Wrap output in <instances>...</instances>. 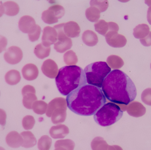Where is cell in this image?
<instances>
[{"instance_id": "6da1fadb", "label": "cell", "mask_w": 151, "mask_h": 150, "mask_svg": "<svg viewBox=\"0 0 151 150\" xmlns=\"http://www.w3.org/2000/svg\"><path fill=\"white\" fill-rule=\"evenodd\" d=\"M67 107L81 116L93 115L106 102L102 90L89 84L82 85L66 97Z\"/></svg>"}, {"instance_id": "7a4b0ae2", "label": "cell", "mask_w": 151, "mask_h": 150, "mask_svg": "<svg viewBox=\"0 0 151 150\" xmlns=\"http://www.w3.org/2000/svg\"><path fill=\"white\" fill-rule=\"evenodd\" d=\"M102 91L111 102L127 105L134 100L137 94L136 88L131 78L123 71L114 70L103 82Z\"/></svg>"}, {"instance_id": "3957f363", "label": "cell", "mask_w": 151, "mask_h": 150, "mask_svg": "<svg viewBox=\"0 0 151 150\" xmlns=\"http://www.w3.org/2000/svg\"><path fill=\"white\" fill-rule=\"evenodd\" d=\"M55 82L58 91L63 96H67L87 83L84 70L76 65L61 68L56 77Z\"/></svg>"}, {"instance_id": "277c9868", "label": "cell", "mask_w": 151, "mask_h": 150, "mask_svg": "<svg viewBox=\"0 0 151 150\" xmlns=\"http://www.w3.org/2000/svg\"><path fill=\"white\" fill-rule=\"evenodd\" d=\"M123 115V111L114 103H107L94 114L95 122L99 126L109 127L118 122Z\"/></svg>"}, {"instance_id": "5b68a950", "label": "cell", "mask_w": 151, "mask_h": 150, "mask_svg": "<svg viewBox=\"0 0 151 150\" xmlns=\"http://www.w3.org/2000/svg\"><path fill=\"white\" fill-rule=\"evenodd\" d=\"M84 72L88 84L101 88L105 78L111 72V68L105 62H97L85 67Z\"/></svg>"}, {"instance_id": "8992f818", "label": "cell", "mask_w": 151, "mask_h": 150, "mask_svg": "<svg viewBox=\"0 0 151 150\" xmlns=\"http://www.w3.org/2000/svg\"><path fill=\"white\" fill-rule=\"evenodd\" d=\"M65 23L55 26L54 28L58 32V40L54 44L55 50L59 53H63L71 48L73 45L71 38L65 33L63 26Z\"/></svg>"}, {"instance_id": "52a82bcc", "label": "cell", "mask_w": 151, "mask_h": 150, "mask_svg": "<svg viewBox=\"0 0 151 150\" xmlns=\"http://www.w3.org/2000/svg\"><path fill=\"white\" fill-rule=\"evenodd\" d=\"M105 37L107 44L112 47H123L127 43V40L125 36L119 34L116 31H109Z\"/></svg>"}, {"instance_id": "ba28073f", "label": "cell", "mask_w": 151, "mask_h": 150, "mask_svg": "<svg viewBox=\"0 0 151 150\" xmlns=\"http://www.w3.org/2000/svg\"><path fill=\"white\" fill-rule=\"evenodd\" d=\"M23 56L22 50L19 47L16 46H12L9 48L4 55L6 62L12 65H15L20 62Z\"/></svg>"}, {"instance_id": "9c48e42d", "label": "cell", "mask_w": 151, "mask_h": 150, "mask_svg": "<svg viewBox=\"0 0 151 150\" xmlns=\"http://www.w3.org/2000/svg\"><path fill=\"white\" fill-rule=\"evenodd\" d=\"M35 92V89L32 85H27L23 87L22 90L23 104L25 108L32 109L33 104L37 100Z\"/></svg>"}, {"instance_id": "30bf717a", "label": "cell", "mask_w": 151, "mask_h": 150, "mask_svg": "<svg viewBox=\"0 0 151 150\" xmlns=\"http://www.w3.org/2000/svg\"><path fill=\"white\" fill-rule=\"evenodd\" d=\"M58 32L54 27L46 26L43 29L42 41L46 47H50L57 41Z\"/></svg>"}, {"instance_id": "8fae6325", "label": "cell", "mask_w": 151, "mask_h": 150, "mask_svg": "<svg viewBox=\"0 0 151 150\" xmlns=\"http://www.w3.org/2000/svg\"><path fill=\"white\" fill-rule=\"evenodd\" d=\"M42 71L46 76L49 78H56L58 73V66L57 63L51 59L46 60L43 63Z\"/></svg>"}, {"instance_id": "7c38bea8", "label": "cell", "mask_w": 151, "mask_h": 150, "mask_svg": "<svg viewBox=\"0 0 151 150\" xmlns=\"http://www.w3.org/2000/svg\"><path fill=\"white\" fill-rule=\"evenodd\" d=\"M36 25L34 18L31 16H23L19 21V28L24 33H29L34 29Z\"/></svg>"}, {"instance_id": "4fadbf2b", "label": "cell", "mask_w": 151, "mask_h": 150, "mask_svg": "<svg viewBox=\"0 0 151 150\" xmlns=\"http://www.w3.org/2000/svg\"><path fill=\"white\" fill-rule=\"evenodd\" d=\"M127 112L130 116L138 118L143 116L146 113V108L140 102H131L126 107Z\"/></svg>"}, {"instance_id": "5bb4252c", "label": "cell", "mask_w": 151, "mask_h": 150, "mask_svg": "<svg viewBox=\"0 0 151 150\" xmlns=\"http://www.w3.org/2000/svg\"><path fill=\"white\" fill-rule=\"evenodd\" d=\"M66 100L64 98L58 97L51 100L48 105L46 112V115L48 117H51L52 113L57 108H63L67 109Z\"/></svg>"}, {"instance_id": "9a60e30c", "label": "cell", "mask_w": 151, "mask_h": 150, "mask_svg": "<svg viewBox=\"0 0 151 150\" xmlns=\"http://www.w3.org/2000/svg\"><path fill=\"white\" fill-rule=\"evenodd\" d=\"M39 73V70L36 65L32 63L25 65L22 70L23 77L27 81L35 80L38 77Z\"/></svg>"}, {"instance_id": "2e32d148", "label": "cell", "mask_w": 151, "mask_h": 150, "mask_svg": "<svg viewBox=\"0 0 151 150\" xmlns=\"http://www.w3.org/2000/svg\"><path fill=\"white\" fill-rule=\"evenodd\" d=\"M5 140L8 146L14 149L19 148L23 142L22 136L17 131H12L9 133L6 136Z\"/></svg>"}, {"instance_id": "e0dca14e", "label": "cell", "mask_w": 151, "mask_h": 150, "mask_svg": "<svg viewBox=\"0 0 151 150\" xmlns=\"http://www.w3.org/2000/svg\"><path fill=\"white\" fill-rule=\"evenodd\" d=\"M63 30L66 36L71 38H77L81 33L79 25L74 21H70L65 23Z\"/></svg>"}, {"instance_id": "ac0fdd59", "label": "cell", "mask_w": 151, "mask_h": 150, "mask_svg": "<svg viewBox=\"0 0 151 150\" xmlns=\"http://www.w3.org/2000/svg\"><path fill=\"white\" fill-rule=\"evenodd\" d=\"M69 134L68 127L64 125L53 126L50 130V136L54 139H63Z\"/></svg>"}, {"instance_id": "d6986e66", "label": "cell", "mask_w": 151, "mask_h": 150, "mask_svg": "<svg viewBox=\"0 0 151 150\" xmlns=\"http://www.w3.org/2000/svg\"><path fill=\"white\" fill-rule=\"evenodd\" d=\"M82 39L83 43L88 46H94L98 42L97 35L94 32L91 30H87L83 33Z\"/></svg>"}, {"instance_id": "ffe728a7", "label": "cell", "mask_w": 151, "mask_h": 150, "mask_svg": "<svg viewBox=\"0 0 151 150\" xmlns=\"http://www.w3.org/2000/svg\"><path fill=\"white\" fill-rule=\"evenodd\" d=\"M23 139V142L21 146L26 149H29L35 146L37 143L36 138L33 134L30 131H24L20 134Z\"/></svg>"}, {"instance_id": "44dd1931", "label": "cell", "mask_w": 151, "mask_h": 150, "mask_svg": "<svg viewBox=\"0 0 151 150\" xmlns=\"http://www.w3.org/2000/svg\"><path fill=\"white\" fill-rule=\"evenodd\" d=\"M66 110L63 108L56 109L52 113L51 115V121L54 124H59L65 121L66 118Z\"/></svg>"}, {"instance_id": "7402d4cb", "label": "cell", "mask_w": 151, "mask_h": 150, "mask_svg": "<svg viewBox=\"0 0 151 150\" xmlns=\"http://www.w3.org/2000/svg\"><path fill=\"white\" fill-rule=\"evenodd\" d=\"M5 80L6 83L9 85H16L21 80L20 73L15 70H9L5 75Z\"/></svg>"}, {"instance_id": "603a6c76", "label": "cell", "mask_w": 151, "mask_h": 150, "mask_svg": "<svg viewBox=\"0 0 151 150\" xmlns=\"http://www.w3.org/2000/svg\"><path fill=\"white\" fill-rule=\"evenodd\" d=\"M4 13L10 16H16L19 11V8L17 4L12 1H8L3 4Z\"/></svg>"}, {"instance_id": "cb8c5ba5", "label": "cell", "mask_w": 151, "mask_h": 150, "mask_svg": "<svg viewBox=\"0 0 151 150\" xmlns=\"http://www.w3.org/2000/svg\"><path fill=\"white\" fill-rule=\"evenodd\" d=\"M150 29L148 25L146 24H139L136 26L134 29L133 35L137 39H143L149 34Z\"/></svg>"}, {"instance_id": "d4e9b609", "label": "cell", "mask_w": 151, "mask_h": 150, "mask_svg": "<svg viewBox=\"0 0 151 150\" xmlns=\"http://www.w3.org/2000/svg\"><path fill=\"white\" fill-rule=\"evenodd\" d=\"M42 19L43 22L48 24H52L58 23V18L57 17L54 11L49 8L48 9L44 11L42 14Z\"/></svg>"}, {"instance_id": "484cf974", "label": "cell", "mask_w": 151, "mask_h": 150, "mask_svg": "<svg viewBox=\"0 0 151 150\" xmlns=\"http://www.w3.org/2000/svg\"><path fill=\"white\" fill-rule=\"evenodd\" d=\"M106 62L111 68L114 69L121 68L124 64L123 60L119 56L116 55H111L108 56Z\"/></svg>"}, {"instance_id": "4316f807", "label": "cell", "mask_w": 151, "mask_h": 150, "mask_svg": "<svg viewBox=\"0 0 151 150\" xmlns=\"http://www.w3.org/2000/svg\"><path fill=\"white\" fill-rule=\"evenodd\" d=\"M50 47H46L40 43L35 48L34 53L39 59H43L50 55Z\"/></svg>"}, {"instance_id": "83f0119b", "label": "cell", "mask_w": 151, "mask_h": 150, "mask_svg": "<svg viewBox=\"0 0 151 150\" xmlns=\"http://www.w3.org/2000/svg\"><path fill=\"white\" fill-rule=\"evenodd\" d=\"M85 16L90 22H97L100 18V11L96 7L91 6L85 11Z\"/></svg>"}, {"instance_id": "f1b7e54d", "label": "cell", "mask_w": 151, "mask_h": 150, "mask_svg": "<svg viewBox=\"0 0 151 150\" xmlns=\"http://www.w3.org/2000/svg\"><path fill=\"white\" fill-rule=\"evenodd\" d=\"M109 145L104 138L101 137H96L91 143L92 150H107Z\"/></svg>"}, {"instance_id": "f546056e", "label": "cell", "mask_w": 151, "mask_h": 150, "mask_svg": "<svg viewBox=\"0 0 151 150\" xmlns=\"http://www.w3.org/2000/svg\"><path fill=\"white\" fill-rule=\"evenodd\" d=\"M48 105L42 100H36L33 104L32 109L36 114H42L46 113Z\"/></svg>"}, {"instance_id": "4dcf8cb0", "label": "cell", "mask_w": 151, "mask_h": 150, "mask_svg": "<svg viewBox=\"0 0 151 150\" xmlns=\"http://www.w3.org/2000/svg\"><path fill=\"white\" fill-rule=\"evenodd\" d=\"M94 26L96 31L103 36H105L106 33L109 31L108 23L106 22L104 20H99L94 24Z\"/></svg>"}, {"instance_id": "1f68e13d", "label": "cell", "mask_w": 151, "mask_h": 150, "mask_svg": "<svg viewBox=\"0 0 151 150\" xmlns=\"http://www.w3.org/2000/svg\"><path fill=\"white\" fill-rule=\"evenodd\" d=\"M52 143V140L49 136H43L38 141V149L39 150H49L51 148Z\"/></svg>"}, {"instance_id": "d6a6232c", "label": "cell", "mask_w": 151, "mask_h": 150, "mask_svg": "<svg viewBox=\"0 0 151 150\" xmlns=\"http://www.w3.org/2000/svg\"><path fill=\"white\" fill-rule=\"evenodd\" d=\"M64 61L68 66L75 65L78 62L77 55L72 50L67 51L64 55Z\"/></svg>"}, {"instance_id": "836d02e7", "label": "cell", "mask_w": 151, "mask_h": 150, "mask_svg": "<svg viewBox=\"0 0 151 150\" xmlns=\"http://www.w3.org/2000/svg\"><path fill=\"white\" fill-rule=\"evenodd\" d=\"M90 4L97 8L100 12H104L109 7L108 0H91Z\"/></svg>"}, {"instance_id": "e575fe53", "label": "cell", "mask_w": 151, "mask_h": 150, "mask_svg": "<svg viewBox=\"0 0 151 150\" xmlns=\"http://www.w3.org/2000/svg\"><path fill=\"white\" fill-rule=\"evenodd\" d=\"M75 144L72 140L70 139L58 140L56 142L55 144V148L63 147L67 150H73Z\"/></svg>"}, {"instance_id": "d590c367", "label": "cell", "mask_w": 151, "mask_h": 150, "mask_svg": "<svg viewBox=\"0 0 151 150\" xmlns=\"http://www.w3.org/2000/svg\"><path fill=\"white\" fill-rule=\"evenodd\" d=\"M35 123V119L32 115L25 116L22 120V126L25 130L32 129L33 128Z\"/></svg>"}, {"instance_id": "8d00e7d4", "label": "cell", "mask_w": 151, "mask_h": 150, "mask_svg": "<svg viewBox=\"0 0 151 150\" xmlns=\"http://www.w3.org/2000/svg\"><path fill=\"white\" fill-rule=\"evenodd\" d=\"M41 32V28L40 26L36 24L34 29L28 33V38L30 41L32 42H35L38 40L40 35Z\"/></svg>"}, {"instance_id": "74e56055", "label": "cell", "mask_w": 151, "mask_h": 150, "mask_svg": "<svg viewBox=\"0 0 151 150\" xmlns=\"http://www.w3.org/2000/svg\"><path fill=\"white\" fill-rule=\"evenodd\" d=\"M142 101L145 105L151 106V88L145 89L141 95Z\"/></svg>"}, {"instance_id": "f35d334b", "label": "cell", "mask_w": 151, "mask_h": 150, "mask_svg": "<svg viewBox=\"0 0 151 150\" xmlns=\"http://www.w3.org/2000/svg\"><path fill=\"white\" fill-rule=\"evenodd\" d=\"M49 8L54 11L58 19L62 18L64 16L65 10L63 6L56 4L50 6Z\"/></svg>"}, {"instance_id": "ab89813d", "label": "cell", "mask_w": 151, "mask_h": 150, "mask_svg": "<svg viewBox=\"0 0 151 150\" xmlns=\"http://www.w3.org/2000/svg\"><path fill=\"white\" fill-rule=\"evenodd\" d=\"M141 44L145 47H149L151 45V32L150 31L149 34L145 38L140 40Z\"/></svg>"}, {"instance_id": "60d3db41", "label": "cell", "mask_w": 151, "mask_h": 150, "mask_svg": "<svg viewBox=\"0 0 151 150\" xmlns=\"http://www.w3.org/2000/svg\"><path fill=\"white\" fill-rule=\"evenodd\" d=\"M7 43V38L2 35H0V53L5 50Z\"/></svg>"}, {"instance_id": "b9f144b4", "label": "cell", "mask_w": 151, "mask_h": 150, "mask_svg": "<svg viewBox=\"0 0 151 150\" xmlns=\"http://www.w3.org/2000/svg\"><path fill=\"white\" fill-rule=\"evenodd\" d=\"M7 115L4 110L0 109V125L4 127L6 125Z\"/></svg>"}, {"instance_id": "7bdbcfd3", "label": "cell", "mask_w": 151, "mask_h": 150, "mask_svg": "<svg viewBox=\"0 0 151 150\" xmlns=\"http://www.w3.org/2000/svg\"><path fill=\"white\" fill-rule=\"evenodd\" d=\"M109 31H113L118 32L119 31V26L116 23L114 22H109Z\"/></svg>"}, {"instance_id": "ee69618b", "label": "cell", "mask_w": 151, "mask_h": 150, "mask_svg": "<svg viewBox=\"0 0 151 150\" xmlns=\"http://www.w3.org/2000/svg\"><path fill=\"white\" fill-rule=\"evenodd\" d=\"M107 150H123L122 148L118 145H109Z\"/></svg>"}, {"instance_id": "f6af8a7d", "label": "cell", "mask_w": 151, "mask_h": 150, "mask_svg": "<svg viewBox=\"0 0 151 150\" xmlns=\"http://www.w3.org/2000/svg\"><path fill=\"white\" fill-rule=\"evenodd\" d=\"M147 17L148 22L151 25V6H150L147 11Z\"/></svg>"}, {"instance_id": "bcb514c9", "label": "cell", "mask_w": 151, "mask_h": 150, "mask_svg": "<svg viewBox=\"0 0 151 150\" xmlns=\"http://www.w3.org/2000/svg\"><path fill=\"white\" fill-rule=\"evenodd\" d=\"M4 13V8L2 2L0 1V17L2 16Z\"/></svg>"}, {"instance_id": "7dc6e473", "label": "cell", "mask_w": 151, "mask_h": 150, "mask_svg": "<svg viewBox=\"0 0 151 150\" xmlns=\"http://www.w3.org/2000/svg\"><path fill=\"white\" fill-rule=\"evenodd\" d=\"M145 4H147L148 6H151V0H145Z\"/></svg>"}, {"instance_id": "c3c4849f", "label": "cell", "mask_w": 151, "mask_h": 150, "mask_svg": "<svg viewBox=\"0 0 151 150\" xmlns=\"http://www.w3.org/2000/svg\"><path fill=\"white\" fill-rule=\"evenodd\" d=\"M55 150H67L66 149H65V148H63V147H57V148H56L55 149Z\"/></svg>"}, {"instance_id": "681fc988", "label": "cell", "mask_w": 151, "mask_h": 150, "mask_svg": "<svg viewBox=\"0 0 151 150\" xmlns=\"http://www.w3.org/2000/svg\"><path fill=\"white\" fill-rule=\"evenodd\" d=\"M50 4H53L55 3H56V0H47Z\"/></svg>"}, {"instance_id": "f907efd6", "label": "cell", "mask_w": 151, "mask_h": 150, "mask_svg": "<svg viewBox=\"0 0 151 150\" xmlns=\"http://www.w3.org/2000/svg\"><path fill=\"white\" fill-rule=\"evenodd\" d=\"M118 1H119L121 2L126 3L129 1L130 0H118Z\"/></svg>"}, {"instance_id": "816d5d0a", "label": "cell", "mask_w": 151, "mask_h": 150, "mask_svg": "<svg viewBox=\"0 0 151 150\" xmlns=\"http://www.w3.org/2000/svg\"><path fill=\"white\" fill-rule=\"evenodd\" d=\"M0 150H5V149H4L2 147H0Z\"/></svg>"}, {"instance_id": "f5cc1de1", "label": "cell", "mask_w": 151, "mask_h": 150, "mask_svg": "<svg viewBox=\"0 0 151 150\" xmlns=\"http://www.w3.org/2000/svg\"></svg>"}]
</instances>
